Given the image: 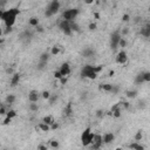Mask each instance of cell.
<instances>
[{
    "label": "cell",
    "mask_w": 150,
    "mask_h": 150,
    "mask_svg": "<svg viewBox=\"0 0 150 150\" xmlns=\"http://www.w3.org/2000/svg\"><path fill=\"white\" fill-rule=\"evenodd\" d=\"M11 121H12V119H10V117H7V116H6V119L5 120H4V124H8V123H10L11 122Z\"/></svg>",
    "instance_id": "cell-52"
},
{
    "label": "cell",
    "mask_w": 150,
    "mask_h": 150,
    "mask_svg": "<svg viewBox=\"0 0 150 150\" xmlns=\"http://www.w3.org/2000/svg\"><path fill=\"white\" fill-rule=\"evenodd\" d=\"M143 138V134H142V131L141 130H138L137 132H136V135H135V141L136 142H138V141H141Z\"/></svg>",
    "instance_id": "cell-35"
},
{
    "label": "cell",
    "mask_w": 150,
    "mask_h": 150,
    "mask_svg": "<svg viewBox=\"0 0 150 150\" xmlns=\"http://www.w3.org/2000/svg\"><path fill=\"white\" fill-rule=\"evenodd\" d=\"M49 145H51L52 148H53V149H58L59 148V141H56V140H52L51 142H49Z\"/></svg>",
    "instance_id": "cell-34"
},
{
    "label": "cell",
    "mask_w": 150,
    "mask_h": 150,
    "mask_svg": "<svg viewBox=\"0 0 150 150\" xmlns=\"http://www.w3.org/2000/svg\"><path fill=\"white\" fill-rule=\"evenodd\" d=\"M119 92H120V87H119V86H116V84H113L110 93H113V94H117Z\"/></svg>",
    "instance_id": "cell-38"
},
{
    "label": "cell",
    "mask_w": 150,
    "mask_h": 150,
    "mask_svg": "<svg viewBox=\"0 0 150 150\" xmlns=\"http://www.w3.org/2000/svg\"><path fill=\"white\" fill-rule=\"evenodd\" d=\"M141 35H143L144 38H149L150 36V25L147 23L144 27L141 28Z\"/></svg>",
    "instance_id": "cell-16"
},
{
    "label": "cell",
    "mask_w": 150,
    "mask_h": 150,
    "mask_svg": "<svg viewBox=\"0 0 150 150\" xmlns=\"http://www.w3.org/2000/svg\"><path fill=\"white\" fill-rule=\"evenodd\" d=\"M129 19H130L129 14H124V15L122 17V21H124V22H128V21H129Z\"/></svg>",
    "instance_id": "cell-48"
},
{
    "label": "cell",
    "mask_w": 150,
    "mask_h": 150,
    "mask_svg": "<svg viewBox=\"0 0 150 150\" xmlns=\"http://www.w3.org/2000/svg\"><path fill=\"white\" fill-rule=\"evenodd\" d=\"M97 77V74L95 73V72H92V73L88 74V76H87V79H90V80H95Z\"/></svg>",
    "instance_id": "cell-39"
},
{
    "label": "cell",
    "mask_w": 150,
    "mask_h": 150,
    "mask_svg": "<svg viewBox=\"0 0 150 150\" xmlns=\"http://www.w3.org/2000/svg\"><path fill=\"white\" fill-rule=\"evenodd\" d=\"M127 61H128V55H127V53H125L124 51L119 52V54H117V56H116V62H117V64H120V65H125V64H127Z\"/></svg>",
    "instance_id": "cell-10"
},
{
    "label": "cell",
    "mask_w": 150,
    "mask_h": 150,
    "mask_svg": "<svg viewBox=\"0 0 150 150\" xmlns=\"http://www.w3.org/2000/svg\"><path fill=\"white\" fill-rule=\"evenodd\" d=\"M125 95H127V97H129V99H135V97L137 96V92H136V90H128V92L125 93Z\"/></svg>",
    "instance_id": "cell-26"
},
{
    "label": "cell",
    "mask_w": 150,
    "mask_h": 150,
    "mask_svg": "<svg viewBox=\"0 0 150 150\" xmlns=\"http://www.w3.org/2000/svg\"><path fill=\"white\" fill-rule=\"evenodd\" d=\"M58 99H59V96L56 94H53V95H51V97L48 99V101H49V104L51 106H53L54 103H55L56 101H58Z\"/></svg>",
    "instance_id": "cell-28"
},
{
    "label": "cell",
    "mask_w": 150,
    "mask_h": 150,
    "mask_svg": "<svg viewBox=\"0 0 150 150\" xmlns=\"http://www.w3.org/2000/svg\"><path fill=\"white\" fill-rule=\"evenodd\" d=\"M29 110L31 112H38L39 110L38 103H29Z\"/></svg>",
    "instance_id": "cell-33"
},
{
    "label": "cell",
    "mask_w": 150,
    "mask_h": 150,
    "mask_svg": "<svg viewBox=\"0 0 150 150\" xmlns=\"http://www.w3.org/2000/svg\"><path fill=\"white\" fill-rule=\"evenodd\" d=\"M145 106H147L145 101H140V102H138V108H140V109H144Z\"/></svg>",
    "instance_id": "cell-44"
},
{
    "label": "cell",
    "mask_w": 150,
    "mask_h": 150,
    "mask_svg": "<svg viewBox=\"0 0 150 150\" xmlns=\"http://www.w3.org/2000/svg\"><path fill=\"white\" fill-rule=\"evenodd\" d=\"M67 81H68V79H67L66 76H62L61 79H60V83H61L62 86H64V84H66V83H67Z\"/></svg>",
    "instance_id": "cell-47"
},
{
    "label": "cell",
    "mask_w": 150,
    "mask_h": 150,
    "mask_svg": "<svg viewBox=\"0 0 150 150\" xmlns=\"http://www.w3.org/2000/svg\"><path fill=\"white\" fill-rule=\"evenodd\" d=\"M125 34H128V28H124V29H122V33H121V36L125 35Z\"/></svg>",
    "instance_id": "cell-54"
},
{
    "label": "cell",
    "mask_w": 150,
    "mask_h": 150,
    "mask_svg": "<svg viewBox=\"0 0 150 150\" xmlns=\"http://www.w3.org/2000/svg\"><path fill=\"white\" fill-rule=\"evenodd\" d=\"M58 128H59V124H58V123H55V122H54L53 124L51 125V129H52V130H56Z\"/></svg>",
    "instance_id": "cell-50"
},
{
    "label": "cell",
    "mask_w": 150,
    "mask_h": 150,
    "mask_svg": "<svg viewBox=\"0 0 150 150\" xmlns=\"http://www.w3.org/2000/svg\"><path fill=\"white\" fill-rule=\"evenodd\" d=\"M96 116L99 117V119H102V117L104 116V112L102 109H99V110H96Z\"/></svg>",
    "instance_id": "cell-40"
},
{
    "label": "cell",
    "mask_w": 150,
    "mask_h": 150,
    "mask_svg": "<svg viewBox=\"0 0 150 150\" xmlns=\"http://www.w3.org/2000/svg\"><path fill=\"white\" fill-rule=\"evenodd\" d=\"M80 10L79 8H69L62 12V20H66L68 22L70 21H75V18L79 15Z\"/></svg>",
    "instance_id": "cell-4"
},
{
    "label": "cell",
    "mask_w": 150,
    "mask_h": 150,
    "mask_svg": "<svg viewBox=\"0 0 150 150\" xmlns=\"http://www.w3.org/2000/svg\"><path fill=\"white\" fill-rule=\"evenodd\" d=\"M41 96H42L45 100H48L49 97H51V93H49L48 90H45V92L41 93Z\"/></svg>",
    "instance_id": "cell-37"
},
{
    "label": "cell",
    "mask_w": 150,
    "mask_h": 150,
    "mask_svg": "<svg viewBox=\"0 0 150 150\" xmlns=\"http://www.w3.org/2000/svg\"><path fill=\"white\" fill-rule=\"evenodd\" d=\"M112 87H113V84H110V83H104V84H101V86H100V89H101V90H104V92L110 93V90H112Z\"/></svg>",
    "instance_id": "cell-23"
},
{
    "label": "cell",
    "mask_w": 150,
    "mask_h": 150,
    "mask_svg": "<svg viewBox=\"0 0 150 150\" xmlns=\"http://www.w3.org/2000/svg\"><path fill=\"white\" fill-rule=\"evenodd\" d=\"M129 147H130V149H132V150H144V147H143L142 144H140L138 142L131 143Z\"/></svg>",
    "instance_id": "cell-20"
},
{
    "label": "cell",
    "mask_w": 150,
    "mask_h": 150,
    "mask_svg": "<svg viewBox=\"0 0 150 150\" xmlns=\"http://www.w3.org/2000/svg\"><path fill=\"white\" fill-rule=\"evenodd\" d=\"M60 6H61V4H60V1H58V0L51 1V3L48 4V6H47L46 11H45V17L49 18V17H53L54 14H56V13L59 12V10H60Z\"/></svg>",
    "instance_id": "cell-3"
},
{
    "label": "cell",
    "mask_w": 150,
    "mask_h": 150,
    "mask_svg": "<svg viewBox=\"0 0 150 150\" xmlns=\"http://www.w3.org/2000/svg\"><path fill=\"white\" fill-rule=\"evenodd\" d=\"M119 46H121V47L127 46V41H125L124 38H121V40H120V42H119Z\"/></svg>",
    "instance_id": "cell-41"
},
{
    "label": "cell",
    "mask_w": 150,
    "mask_h": 150,
    "mask_svg": "<svg viewBox=\"0 0 150 150\" xmlns=\"http://www.w3.org/2000/svg\"><path fill=\"white\" fill-rule=\"evenodd\" d=\"M32 38H33V32H32L31 29H25V31L19 35V39H20V40H26V41H29Z\"/></svg>",
    "instance_id": "cell-12"
},
{
    "label": "cell",
    "mask_w": 150,
    "mask_h": 150,
    "mask_svg": "<svg viewBox=\"0 0 150 150\" xmlns=\"http://www.w3.org/2000/svg\"><path fill=\"white\" fill-rule=\"evenodd\" d=\"M13 31V28L12 27H6V31H5V34H8V33H11V32Z\"/></svg>",
    "instance_id": "cell-53"
},
{
    "label": "cell",
    "mask_w": 150,
    "mask_h": 150,
    "mask_svg": "<svg viewBox=\"0 0 150 150\" xmlns=\"http://www.w3.org/2000/svg\"><path fill=\"white\" fill-rule=\"evenodd\" d=\"M144 82H150V72H142Z\"/></svg>",
    "instance_id": "cell-29"
},
{
    "label": "cell",
    "mask_w": 150,
    "mask_h": 150,
    "mask_svg": "<svg viewBox=\"0 0 150 150\" xmlns=\"http://www.w3.org/2000/svg\"><path fill=\"white\" fill-rule=\"evenodd\" d=\"M115 140V135L113 132H107L102 136V141H103L104 144H110L113 141Z\"/></svg>",
    "instance_id": "cell-13"
},
{
    "label": "cell",
    "mask_w": 150,
    "mask_h": 150,
    "mask_svg": "<svg viewBox=\"0 0 150 150\" xmlns=\"http://www.w3.org/2000/svg\"><path fill=\"white\" fill-rule=\"evenodd\" d=\"M96 23L95 22H90L89 23V26H88V28H89V31H95V29H96Z\"/></svg>",
    "instance_id": "cell-42"
},
{
    "label": "cell",
    "mask_w": 150,
    "mask_h": 150,
    "mask_svg": "<svg viewBox=\"0 0 150 150\" xmlns=\"http://www.w3.org/2000/svg\"><path fill=\"white\" fill-rule=\"evenodd\" d=\"M0 20H1V19H0Z\"/></svg>",
    "instance_id": "cell-61"
},
{
    "label": "cell",
    "mask_w": 150,
    "mask_h": 150,
    "mask_svg": "<svg viewBox=\"0 0 150 150\" xmlns=\"http://www.w3.org/2000/svg\"><path fill=\"white\" fill-rule=\"evenodd\" d=\"M69 26H70L72 32H80V31H81V29H80L79 23L75 22V21H70V22H69Z\"/></svg>",
    "instance_id": "cell-19"
},
{
    "label": "cell",
    "mask_w": 150,
    "mask_h": 150,
    "mask_svg": "<svg viewBox=\"0 0 150 150\" xmlns=\"http://www.w3.org/2000/svg\"><path fill=\"white\" fill-rule=\"evenodd\" d=\"M35 29H36V32H39V33H43L45 32V29H43V27L41 25H38L35 27Z\"/></svg>",
    "instance_id": "cell-45"
},
{
    "label": "cell",
    "mask_w": 150,
    "mask_h": 150,
    "mask_svg": "<svg viewBox=\"0 0 150 150\" xmlns=\"http://www.w3.org/2000/svg\"><path fill=\"white\" fill-rule=\"evenodd\" d=\"M47 64H48V62H42V61H39L38 66H36V68H38V70H43V69L46 68Z\"/></svg>",
    "instance_id": "cell-30"
},
{
    "label": "cell",
    "mask_w": 150,
    "mask_h": 150,
    "mask_svg": "<svg viewBox=\"0 0 150 150\" xmlns=\"http://www.w3.org/2000/svg\"><path fill=\"white\" fill-rule=\"evenodd\" d=\"M39 97H40V93L38 92V90H31V92L28 93V101L31 102V103H36L39 100Z\"/></svg>",
    "instance_id": "cell-11"
},
{
    "label": "cell",
    "mask_w": 150,
    "mask_h": 150,
    "mask_svg": "<svg viewBox=\"0 0 150 150\" xmlns=\"http://www.w3.org/2000/svg\"><path fill=\"white\" fill-rule=\"evenodd\" d=\"M6 103L7 104H13L14 103V101H15V96H14V95L13 94H8L7 96H6Z\"/></svg>",
    "instance_id": "cell-24"
},
{
    "label": "cell",
    "mask_w": 150,
    "mask_h": 150,
    "mask_svg": "<svg viewBox=\"0 0 150 150\" xmlns=\"http://www.w3.org/2000/svg\"><path fill=\"white\" fill-rule=\"evenodd\" d=\"M39 60L42 62H48L49 60V53L48 52H43V53L40 54V56H39Z\"/></svg>",
    "instance_id": "cell-18"
},
{
    "label": "cell",
    "mask_w": 150,
    "mask_h": 150,
    "mask_svg": "<svg viewBox=\"0 0 150 150\" xmlns=\"http://www.w3.org/2000/svg\"><path fill=\"white\" fill-rule=\"evenodd\" d=\"M19 81H20V74H19V73H14L12 75V79H11V87L18 86Z\"/></svg>",
    "instance_id": "cell-14"
},
{
    "label": "cell",
    "mask_w": 150,
    "mask_h": 150,
    "mask_svg": "<svg viewBox=\"0 0 150 150\" xmlns=\"http://www.w3.org/2000/svg\"><path fill=\"white\" fill-rule=\"evenodd\" d=\"M122 109L121 108H117V109H115L114 112H113V116L116 117V119H119V117H121V115H122Z\"/></svg>",
    "instance_id": "cell-31"
},
{
    "label": "cell",
    "mask_w": 150,
    "mask_h": 150,
    "mask_svg": "<svg viewBox=\"0 0 150 150\" xmlns=\"http://www.w3.org/2000/svg\"><path fill=\"white\" fill-rule=\"evenodd\" d=\"M59 72L61 73L62 76H68L69 74H70L72 69H70V65L68 64V62H64V64L61 65V67H60V69H59Z\"/></svg>",
    "instance_id": "cell-9"
},
{
    "label": "cell",
    "mask_w": 150,
    "mask_h": 150,
    "mask_svg": "<svg viewBox=\"0 0 150 150\" xmlns=\"http://www.w3.org/2000/svg\"><path fill=\"white\" fill-rule=\"evenodd\" d=\"M143 82H144V80H143L142 73L137 74V75H136V77H135V83H136V84H141V83H143Z\"/></svg>",
    "instance_id": "cell-25"
},
{
    "label": "cell",
    "mask_w": 150,
    "mask_h": 150,
    "mask_svg": "<svg viewBox=\"0 0 150 150\" xmlns=\"http://www.w3.org/2000/svg\"><path fill=\"white\" fill-rule=\"evenodd\" d=\"M59 28L61 29V32L64 34H66V35H72L73 34V32H72L70 29V26H69V22L66 20H61L60 22H59Z\"/></svg>",
    "instance_id": "cell-6"
},
{
    "label": "cell",
    "mask_w": 150,
    "mask_h": 150,
    "mask_svg": "<svg viewBox=\"0 0 150 150\" xmlns=\"http://www.w3.org/2000/svg\"><path fill=\"white\" fill-rule=\"evenodd\" d=\"M42 123H45V124H48L49 127H51V125L54 123V119L52 116H45L42 119Z\"/></svg>",
    "instance_id": "cell-21"
},
{
    "label": "cell",
    "mask_w": 150,
    "mask_h": 150,
    "mask_svg": "<svg viewBox=\"0 0 150 150\" xmlns=\"http://www.w3.org/2000/svg\"><path fill=\"white\" fill-rule=\"evenodd\" d=\"M54 77H55L56 80H60L62 77V75H61V73L59 70H56V72H54Z\"/></svg>",
    "instance_id": "cell-43"
},
{
    "label": "cell",
    "mask_w": 150,
    "mask_h": 150,
    "mask_svg": "<svg viewBox=\"0 0 150 150\" xmlns=\"http://www.w3.org/2000/svg\"><path fill=\"white\" fill-rule=\"evenodd\" d=\"M121 106H123V108H124V109H129V107H130L129 102H127V101L121 102Z\"/></svg>",
    "instance_id": "cell-46"
},
{
    "label": "cell",
    "mask_w": 150,
    "mask_h": 150,
    "mask_svg": "<svg viewBox=\"0 0 150 150\" xmlns=\"http://www.w3.org/2000/svg\"><path fill=\"white\" fill-rule=\"evenodd\" d=\"M4 42V40H3V39H1V38H0V45H1V43H3Z\"/></svg>",
    "instance_id": "cell-59"
},
{
    "label": "cell",
    "mask_w": 150,
    "mask_h": 150,
    "mask_svg": "<svg viewBox=\"0 0 150 150\" xmlns=\"http://www.w3.org/2000/svg\"><path fill=\"white\" fill-rule=\"evenodd\" d=\"M94 132H92V129H90V127L86 128V129L83 130V132H82L81 135V142H82V145L83 147H88V145H90L93 143V140H94Z\"/></svg>",
    "instance_id": "cell-2"
},
{
    "label": "cell",
    "mask_w": 150,
    "mask_h": 150,
    "mask_svg": "<svg viewBox=\"0 0 150 150\" xmlns=\"http://www.w3.org/2000/svg\"><path fill=\"white\" fill-rule=\"evenodd\" d=\"M28 23H29L31 27H36V26L39 25V19L36 18V17H32V18L28 20Z\"/></svg>",
    "instance_id": "cell-22"
},
{
    "label": "cell",
    "mask_w": 150,
    "mask_h": 150,
    "mask_svg": "<svg viewBox=\"0 0 150 150\" xmlns=\"http://www.w3.org/2000/svg\"><path fill=\"white\" fill-rule=\"evenodd\" d=\"M6 114V109L3 104H0V115H5Z\"/></svg>",
    "instance_id": "cell-49"
},
{
    "label": "cell",
    "mask_w": 150,
    "mask_h": 150,
    "mask_svg": "<svg viewBox=\"0 0 150 150\" xmlns=\"http://www.w3.org/2000/svg\"><path fill=\"white\" fill-rule=\"evenodd\" d=\"M116 150H122V149H121V148H117V149Z\"/></svg>",
    "instance_id": "cell-60"
},
{
    "label": "cell",
    "mask_w": 150,
    "mask_h": 150,
    "mask_svg": "<svg viewBox=\"0 0 150 150\" xmlns=\"http://www.w3.org/2000/svg\"><path fill=\"white\" fill-rule=\"evenodd\" d=\"M94 54H95V51L93 48H90V47H87V48H84L83 52H82V55H83V58H92Z\"/></svg>",
    "instance_id": "cell-15"
},
{
    "label": "cell",
    "mask_w": 150,
    "mask_h": 150,
    "mask_svg": "<svg viewBox=\"0 0 150 150\" xmlns=\"http://www.w3.org/2000/svg\"><path fill=\"white\" fill-rule=\"evenodd\" d=\"M121 38H122V36H121V32L120 31H115L114 33H112V35H110V48H112L113 51H116L117 49Z\"/></svg>",
    "instance_id": "cell-5"
},
{
    "label": "cell",
    "mask_w": 150,
    "mask_h": 150,
    "mask_svg": "<svg viewBox=\"0 0 150 150\" xmlns=\"http://www.w3.org/2000/svg\"><path fill=\"white\" fill-rule=\"evenodd\" d=\"M59 53H60V48H59L58 46L52 47V51H51V54H52V55H58Z\"/></svg>",
    "instance_id": "cell-36"
},
{
    "label": "cell",
    "mask_w": 150,
    "mask_h": 150,
    "mask_svg": "<svg viewBox=\"0 0 150 150\" xmlns=\"http://www.w3.org/2000/svg\"><path fill=\"white\" fill-rule=\"evenodd\" d=\"M6 73H7V74H13V68H7V69H6Z\"/></svg>",
    "instance_id": "cell-55"
},
{
    "label": "cell",
    "mask_w": 150,
    "mask_h": 150,
    "mask_svg": "<svg viewBox=\"0 0 150 150\" xmlns=\"http://www.w3.org/2000/svg\"><path fill=\"white\" fill-rule=\"evenodd\" d=\"M38 150H48V149H47V147H46V145L40 144V145H38Z\"/></svg>",
    "instance_id": "cell-51"
},
{
    "label": "cell",
    "mask_w": 150,
    "mask_h": 150,
    "mask_svg": "<svg viewBox=\"0 0 150 150\" xmlns=\"http://www.w3.org/2000/svg\"><path fill=\"white\" fill-rule=\"evenodd\" d=\"M6 116L10 117V119H13V117L17 116V112H15V110H13V109H11V110H8V112L6 113Z\"/></svg>",
    "instance_id": "cell-32"
},
{
    "label": "cell",
    "mask_w": 150,
    "mask_h": 150,
    "mask_svg": "<svg viewBox=\"0 0 150 150\" xmlns=\"http://www.w3.org/2000/svg\"><path fill=\"white\" fill-rule=\"evenodd\" d=\"M19 13H20L19 8H15V7L4 11L3 17H1V20L5 22L6 27H13V25L15 23L17 17L19 15Z\"/></svg>",
    "instance_id": "cell-1"
},
{
    "label": "cell",
    "mask_w": 150,
    "mask_h": 150,
    "mask_svg": "<svg viewBox=\"0 0 150 150\" xmlns=\"http://www.w3.org/2000/svg\"><path fill=\"white\" fill-rule=\"evenodd\" d=\"M93 147L92 150H99L101 148V145L103 144V141H102V136L99 134H95L94 135V140H93Z\"/></svg>",
    "instance_id": "cell-8"
},
{
    "label": "cell",
    "mask_w": 150,
    "mask_h": 150,
    "mask_svg": "<svg viewBox=\"0 0 150 150\" xmlns=\"http://www.w3.org/2000/svg\"><path fill=\"white\" fill-rule=\"evenodd\" d=\"M72 114H73V106H72V103L69 102L66 106V108H65V115L69 117V116H72Z\"/></svg>",
    "instance_id": "cell-17"
},
{
    "label": "cell",
    "mask_w": 150,
    "mask_h": 150,
    "mask_svg": "<svg viewBox=\"0 0 150 150\" xmlns=\"http://www.w3.org/2000/svg\"><path fill=\"white\" fill-rule=\"evenodd\" d=\"M92 72H95V66H92V65H84L83 67L81 68V79H87L89 73H92Z\"/></svg>",
    "instance_id": "cell-7"
},
{
    "label": "cell",
    "mask_w": 150,
    "mask_h": 150,
    "mask_svg": "<svg viewBox=\"0 0 150 150\" xmlns=\"http://www.w3.org/2000/svg\"><path fill=\"white\" fill-rule=\"evenodd\" d=\"M39 129H41L42 131H49L51 130V127H49L48 124H45V123H40V124L38 125Z\"/></svg>",
    "instance_id": "cell-27"
},
{
    "label": "cell",
    "mask_w": 150,
    "mask_h": 150,
    "mask_svg": "<svg viewBox=\"0 0 150 150\" xmlns=\"http://www.w3.org/2000/svg\"><path fill=\"white\" fill-rule=\"evenodd\" d=\"M3 33H4V31H3V29H1V28H0V38H1V35H3Z\"/></svg>",
    "instance_id": "cell-58"
},
{
    "label": "cell",
    "mask_w": 150,
    "mask_h": 150,
    "mask_svg": "<svg viewBox=\"0 0 150 150\" xmlns=\"http://www.w3.org/2000/svg\"><path fill=\"white\" fill-rule=\"evenodd\" d=\"M114 75H115V72L114 70H110L109 72V76H114Z\"/></svg>",
    "instance_id": "cell-56"
},
{
    "label": "cell",
    "mask_w": 150,
    "mask_h": 150,
    "mask_svg": "<svg viewBox=\"0 0 150 150\" xmlns=\"http://www.w3.org/2000/svg\"><path fill=\"white\" fill-rule=\"evenodd\" d=\"M138 21H140V17H136L135 18V22H138Z\"/></svg>",
    "instance_id": "cell-57"
}]
</instances>
